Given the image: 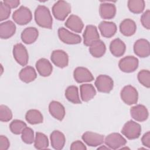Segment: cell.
<instances>
[{"label":"cell","instance_id":"1","mask_svg":"<svg viewBox=\"0 0 150 150\" xmlns=\"http://www.w3.org/2000/svg\"><path fill=\"white\" fill-rule=\"evenodd\" d=\"M35 20L40 27L52 29L53 19L47 7L44 5H38L35 11Z\"/></svg>","mask_w":150,"mask_h":150},{"label":"cell","instance_id":"2","mask_svg":"<svg viewBox=\"0 0 150 150\" xmlns=\"http://www.w3.org/2000/svg\"><path fill=\"white\" fill-rule=\"evenodd\" d=\"M71 12V5L64 1H58L52 6V13L59 21H64Z\"/></svg>","mask_w":150,"mask_h":150},{"label":"cell","instance_id":"3","mask_svg":"<svg viewBox=\"0 0 150 150\" xmlns=\"http://www.w3.org/2000/svg\"><path fill=\"white\" fill-rule=\"evenodd\" d=\"M121 133L128 139H135L140 136L141 127L138 123L132 120H129L123 126Z\"/></svg>","mask_w":150,"mask_h":150},{"label":"cell","instance_id":"4","mask_svg":"<svg viewBox=\"0 0 150 150\" xmlns=\"http://www.w3.org/2000/svg\"><path fill=\"white\" fill-rule=\"evenodd\" d=\"M12 19L15 23L19 25H26L32 19V15L30 10L24 6H21L15 10L12 15Z\"/></svg>","mask_w":150,"mask_h":150},{"label":"cell","instance_id":"5","mask_svg":"<svg viewBox=\"0 0 150 150\" xmlns=\"http://www.w3.org/2000/svg\"><path fill=\"white\" fill-rule=\"evenodd\" d=\"M121 100L127 105L135 104L138 101V93L136 88L131 86L127 85L122 88L120 93Z\"/></svg>","mask_w":150,"mask_h":150},{"label":"cell","instance_id":"6","mask_svg":"<svg viewBox=\"0 0 150 150\" xmlns=\"http://www.w3.org/2000/svg\"><path fill=\"white\" fill-rule=\"evenodd\" d=\"M94 84L99 92L108 93L113 88L114 81L110 76L100 74L96 78Z\"/></svg>","mask_w":150,"mask_h":150},{"label":"cell","instance_id":"7","mask_svg":"<svg viewBox=\"0 0 150 150\" xmlns=\"http://www.w3.org/2000/svg\"><path fill=\"white\" fill-rule=\"evenodd\" d=\"M104 142L110 149H117L124 146L127 144V140L120 134L114 132L105 137Z\"/></svg>","mask_w":150,"mask_h":150},{"label":"cell","instance_id":"8","mask_svg":"<svg viewBox=\"0 0 150 150\" xmlns=\"http://www.w3.org/2000/svg\"><path fill=\"white\" fill-rule=\"evenodd\" d=\"M138 59L132 56H128L120 59L118 63L120 69L125 73H132L138 67Z\"/></svg>","mask_w":150,"mask_h":150},{"label":"cell","instance_id":"9","mask_svg":"<svg viewBox=\"0 0 150 150\" xmlns=\"http://www.w3.org/2000/svg\"><path fill=\"white\" fill-rule=\"evenodd\" d=\"M57 32L60 40L64 43L75 45L80 43L81 41V38L80 35L72 33L63 27L60 28Z\"/></svg>","mask_w":150,"mask_h":150},{"label":"cell","instance_id":"10","mask_svg":"<svg viewBox=\"0 0 150 150\" xmlns=\"http://www.w3.org/2000/svg\"><path fill=\"white\" fill-rule=\"evenodd\" d=\"M13 56L16 62L22 66H26L29 60V54L26 47L22 43H17L13 47Z\"/></svg>","mask_w":150,"mask_h":150},{"label":"cell","instance_id":"11","mask_svg":"<svg viewBox=\"0 0 150 150\" xmlns=\"http://www.w3.org/2000/svg\"><path fill=\"white\" fill-rule=\"evenodd\" d=\"M81 138L87 145L93 147L99 146L104 142V136L103 135L91 131L84 132Z\"/></svg>","mask_w":150,"mask_h":150},{"label":"cell","instance_id":"12","mask_svg":"<svg viewBox=\"0 0 150 150\" xmlns=\"http://www.w3.org/2000/svg\"><path fill=\"white\" fill-rule=\"evenodd\" d=\"M84 45L90 46L93 43L99 40L100 35L96 26L92 25H87L83 33Z\"/></svg>","mask_w":150,"mask_h":150},{"label":"cell","instance_id":"13","mask_svg":"<svg viewBox=\"0 0 150 150\" xmlns=\"http://www.w3.org/2000/svg\"><path fill=\"white\" fill-rule=\"evenodd\" d=\"M53 63L60 68H64L69 64V56L62 50H54L50 57Z\"/></svg>","mask_w":150,"mask_h":150},{"label":"cell","instance_id":"14","mask_svg":"<svg viewBox=\"0 0 150 150\" xmlns=\"http://www.w3.org/2000/svg\"><path fill=\"white\" fill-rule=\"evenodd\" d=\"M135 54L140 57H146L150 54L149 42L145 39L137 40L134 45Z\"/></svg>","mask_w":150,"mask_h":150},{"label":"cell","instance_id":"15","mask_svg":"<svg viewBox=\"0 0 150 150\" xmlns=\"http://www.w3.org/2000/svg\"><path fill=\"white\" fill-rule=\"evenodd\" d=\"M74 80L79 83L90 82L94 80V77L91 73L86 67H77L73 71Z\"/></svg>","mask_w":150,"mask_h":150},{"label":"cell","instance_id":"16","mask_svg":"<svg viewBox=\"0 0 150 150\" xmlns=\"http://www.w3.org/2000/svg\"><path fill=\"white\" fill-rule=\"evenodd\" d=\"M130 114L133 119L139 122L146 121L149 115L146 107L142 104H138L132 107L130 109Z\"/></svg>","mask_w":150,"mask_h":150},{"label":"cell","instance_id":"17","mask_svg":"<svg viewBox=\"0 0 150 150\" xmlns=\"http://www.w3.org/2000/svg\"><path fill=\"white\" fill-rule=\"evenodd\" d=\"M99 13L104 19H112L116 14V6L112 3L102 2L100 5Z\"/></svg>","mask_w":150,"mask_h":150},{"label":"cell","instance_id":"18","mask_svg":"<svg viewBox=\"0 0 150 150\" xmlns=\"http://www.w3.org/2000/svg\"><path fill=\"white\" fill-rule=\"evenodd\" d=\"M64 25L67 28L76 33H81L84 28V23L81 18L75 15L69 16Z\"/></svg>","mask_w":150,"mask_h":150},{"label":"cell","instance_id":"19","mask_svg":"<svg viewBox=\"0 0 150 150\" xmlns=\"http://www.w3.org/2000/svg\"><path fill=\"white\" fill-rule=\"evenodd\" d=\"M98 29L101 35L107 38L113 36L117 30L116 25L112 22L102 21L98 25Z\"/></svg>","mask_w":150,"mask_h":150},{"label":"cell","instance_id":"20","mask_svg":"<svg viewBox=\"0 0 150 150\" xmlns=\"http://www.w3.org/2000/svg\"><path fill=\"white\" fill-rule=\"evenodd\" d=\"M35 66L38 72L42 77H48L52 73L53 66L50 62L45 58L39 59Z\"/></svg>","mask_w":150,"mask_h":150},{"label":"cell","instance_id":"21","mask_svg":"<svg viewBox=\"0 0 150 150\" xmlns=\"http://www.w3.org/2000/svg\"><path fill=\"white\" fill-rule=\"evenodd\" d=\"M49 111L53 117L59 121L63 120L65 115L64 106L60 103L56 101H52L50 103Z\"/></svg>","mask_w":150,"mask_h":150},{"label":"cell","instance_id":"22","mask_svg":"<svg viewBox=\"0 0 150 150\" xmlns=\"http://www.w3.org/2000/svg\"><path fill=\"white\" fill-rule=\"evenodd\" d=\"M16 25L11 21H5L0 24V37L6 39L12 37L15 33Z\"/></svg>","mask_w":150,"mask_h":150},{"label":"cell","instance_id":"23","mask_svg":"<svg viewBox=\"0 0 150 150\" xmlns=\"http://www.w3.org/2000/svg\"><path fill=\"white\" fill-rule=\"evenodd\" d=\"M39 32L36 28L28 27L25 28L22 32L21 37L22 41L25 44H32L38 39Z\"/></svg>","mask_w":150,"mask_h":150},{"label":"cell","instance_id":"24","mask_svg":"<svg viewBox=\"0 0 150 150\" xmlns=\"http://www.w3.org/2000/svg\"><path fill=\"white\" fill-rule=\"evenodd\" d=\"M51 145L53 148L56 150L63 149L66 142L64 135L58 130L53 131L50 134Z\"/></svg>","mask_w":150,"mask_h":150},{"label":"cell","instance_id":"25","mask_svg":"<svg viewBox=\"0 0 150 150\" xmlns=\"http://www.w3.org/2000/svg\"><path fill=\"white\" fill-rule=\"evenodd\" d=\"M136 30V23L131 19H125L120 25V32L125 36H132L135 34Z\"/></svg>","mask_w":150,"mask_h":150},{"label":"cell","instance_id":"26","mask_svg":"<svg viewBox=\"0 0 150 150\" xmlns=\"http://www.w3.org/2000/svg\"><path fill=\"white\" fill-rule=\"evenodd\" d=\"M126 50V46L124 42L119 38L112 40L110 45V50L111 54L115 57L122 56Z\"/></svg>","mask_w":150,"mask_h":150},{"label":"cell","instance_id":"27","mask_svg":"<svg viewBox=\"0 0 150 150\" xmlns=\"http://www.w3.org/2000/svg\"><path fill=\"white\" fill-rule=\"evenodd\" d=\"M19 77L21 81L24 83H29L34 81L37 74L35 69L30 66H27L23 68L19 73Z\"/></svg>","mask_w":150,"mask_h":150},{"label":"cell","instance_id":"28","mask_svg":"<svg viewBox=\"0 0 150 150\" xmlns=\"http://www.w3.org/2000/svg\"><path fill=\"white\" fill-rule=\"evenodd\" d=\"M80 96L81 100L87 102L93 99L96 94L94 87L91 84H83L80 86Z\"/></svg>","mask_w":150,"mask_h":150},{"label":"cell","instance_id":"29","mask_svg":"<svg viewBox=\"0 0 150 150\" xmlns=\"http://www.w3.org/2000/svg\"><path fill=\"white\" fill-rule=\"evenodd\" d=\"M106 47L105 43L101 40H98L89 46V52L94 57H102L105 53Z\"/></svg>","mask_w":150,"mask_h":150},{"label":"cell","instance_id":"30","mask_svg":"<svg viewBox=\"0 0 150 150\" xmlns=\"http://www.w3.org/2000/svg\"><path fill=\"white\" fill-rule=\"evenodd\" d=\"M25 119L32 125L38 124L43 122V117L42 113L38 110L31 109L28 110L25 115Z\"/></svg>","mask_w":150,"mask_h":150},{"label":"cell","instance_id":"31","mask_svg":"<svg viewBox=\"0 0 150 150\" xmlns=\"http://www.w3.org/2000/svg\"><path fill=\"white\" fill-rule=\"evenodd\" d=\"M65 97L67 100L73 104L81 103L79 95V90L76 86H70L66 89Z\"/></svg>","mask_w":150,"mask_h":150},{"label":"cell","instance_id":"32","mask_svg":"<svg viewBox=\"0 0 150 150\" xmlns=\"http://www.w3.org/2000/svg\"><path fill=\"white\" fill-rule=\"evenodd\" d=\"M34 146L38 149H46L49 146L47 137L42 132H37L35 138Z\"/></svg>","mask_w":150,"mask_h":150},{"label":"cell","instance_id":"33","mask_svg":"<svg viewBox=\"0 0 150 150\" xmlns=\"http://www.w3.org/2000/svg\"><path fill=\"white\" fill-rule=\"evenodd\" d=\"M145 1L143 0H129L128 1V8L134 13H141L145 8Z\"/></svg>","mask_w":150,"mask_h":150},{"label":"cell","instance_id":"34","mask_svg":"<svg viewBox=\"0 0 150 150\" xmlns=\"http://www.w3.org/2000/svg\"><path fill=\"white\" fill-rule=\"evenodd\" d=\"M26 127V124L23 121L19 120H14L11 122L9 125V129L13 134L19 135L22 134L23 130Z\"/></svg>","mask_w":150,"mask_h":150},{"label":"cell","instance_id":"35","mask_svg":"<svg viewBox=\"0 0 150 150\" xmlns=\"http://www.w3.org/2000/svg\"><path fill=\"white\" fill-rule=\"evenodd\" d=\"M139 82L146 88L150 87V72L148 70H142L138 73Z\"/></svg>","mask_w":150,"mask_h":150},{"label":"cell","instance_id":"36","mask_svg":"<svg viewBox=\"0 0 150 150\" xmlns=\"http://www.w3.org/2000/svg\"><path fill=\"white\" fill-rule=\"evenodd\" d=\"M21 138L23 142L27 144H31L35 141V136L33 130L26 127L22 131L21 134Z\"/></svg>","mask_w":150,"mask_h":150},{"label":"cell","instance_id":"37","mask_svg":"<svg viewBox=\"0 0 150 150\" xmlns=\"http://www.w3.org/2000/svg\"><path fill=\"white\" fill-rule=\"evenodd\" d=\"M12 118V112L8 107L0 105V120L2 122H8Z\"/></svg>","mask_w":150,"mask_h":150},{"label":"cell","instance_id":"38","mask_svg":"<svg viewBox=\"0 0 150 150\" xmlns=\"http://www.w3.org/2000/svg\"><path fill=\"white\" fill-rule=\"evenodd\" d=\"M11 8L5 4L3 1L0 2V21L7 19L11 14Z\"/></svg>","mask_w":150,"mask_h":150},{"label":"cell","instance_id":"39","mask_svg":"<svg viewBox=\"0 0 150 150\" xmlns=\"http://www.w3.org/2000/svg\"><path fill=\"white\" fill-rule=\"evenodd\" d=\"M141 22L145 28L147 29H150V11L149 9L145 11L142 13L141 17Z\"/></svg>","mask_w":150,"mask_h":150},{"label":"cell","instance_id":"40","mask_svg":"<svg viewBox=\"0 0 150 150\" xmlns=\"http://www.w3.org/2000/svg\"><path fill=\"white\" fill-rule=\"evenodd\" d=\"M10 142L8 138L4 135L0 136V150H6L9 148Z\"/></svg>","mask_w":150,"mask_h":150},{"label":"cell","instance_id":"41","mask_svg":"<svg viewBox=\"0 0 150 150\" xmlns=\"http://www.w3.org/2000/svg\"><path fill=\"white\" fill-rule=\"evenodd\" d=\"M70 149L71 150H86L87 148L86 145L80 141H76L73 142L71 146Z\"/></svg>","mask_w":150,"mask_h":150},{"label":"cell","instance_id":"42","mask_svg":"<svg viewBox=\"0 0 150 150\" xmlns=\"http://www.w3.org/2000/svg\"><path fill=\"white\" fill-rule=\"evenodd\" d=\"M141 142L143 145L145 146H146L147 148H150V132L148 131L146 133H145L142 138H141Z\"/></svg>","mask_w":150,"mask_h":150},{"label":"cell","instance_id":"43","mask_svg":"<svg viewBox=\"0 0 150 150\" xmlns=\"http://www.w3.org/2000/svg\"><path fill=\"white\" fill-rule=\"evenodd\" d=\"M3 2L11 8H15L20 4V1L19 0H4Z\"/></svg>","mask_w":150,"mask_h":150},{"label":"cell","instance_id":"44","mask_svg":"<svg viewBox=\"0 0 150 150\" xmlns=\"http://www.w3.org/2000/svg\"><path fill=\"white\" fill-rule=\"evenodd\" d=\"M98 149H110V148L107 146V147H106V146H100V147H98V148H97Z\"/></svg>","mask_w":150,"mask_h":150}]
</instances>
